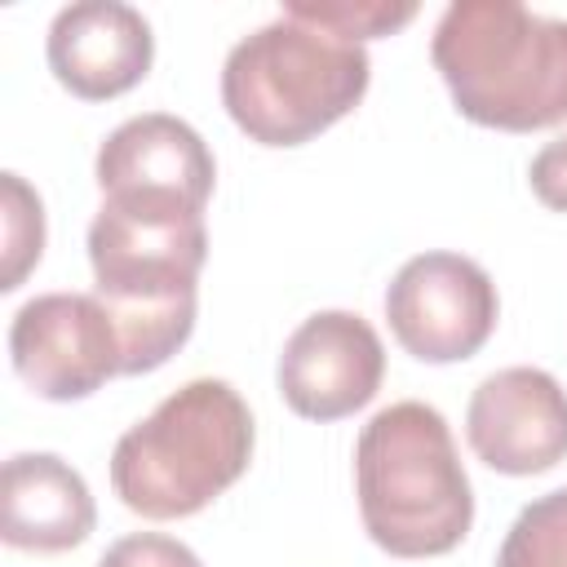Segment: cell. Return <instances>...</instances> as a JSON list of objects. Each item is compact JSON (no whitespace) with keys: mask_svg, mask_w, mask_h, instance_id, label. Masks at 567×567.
<instances>
[{"mask_svg":"<svg viewBox=\"0 0 567 567\" xmlns=\"http://www.w3.org/2000/svg\"><path fill=\"white\" fill-rule=\"evenodd\" d=\"M208 257L204 213L164 199H102L89 226L97 301L120 332V372H155L195 328V279Z\"/></svg>","mask_w":567,"mask_h":567,"instance_id":"1","label":"cell"},{"mask_svg":"<svg viewBox=\"0 0 567 567\" xmlns=\"http://www.w3.org/2000/svg\"><path fill=\"white\" fill-rule=\"evenodd\" d=\"M430 58L474 124L532 133L567 120V18L518 0H456L434 27Z\"/></svg>","mask_w":567,"mask_h":567,"instance_id":"2","label":"cell"},{"mask_svg":"<svg viewBox=\"0 0 567 567\" xmlns=\"http://www.w3.org/2000/svg\"><path fill=\"white\" fill-rule=\"evenodd\" d=\"M354 487L368 536L394 558H434L465 540L474 492L439 408H381L354 443Z\"/></svg>","mask_w":567,"mask_h":567,"instance_id":"3","label":"cell"},{"mask_svg":"<svg viewBox=\"0 0 567 567\" xmlns=\"http://www.w3.org/2000/svg\"><path fill=\"white\" fill-rule=\"evenodd\" d=\"M252 461V412L230 381L173 390L111 452V487L142 518H186L221 496Z\"/></svg>","mask_w":567,"mask_h":567,"instance_id":"4","label":"cell"},{"mask_svg":"<svg viewBox=\"0 0 567 567\" xmlns=\"http://www.w3.org/2000/svg\"><path fill=\"white\" fill-rule=\"evenodd\" d=\"M372 62L323 27L279 13L244 35L221 66V106L261 146H301L368 93Z\"/></svg>","mask_w":567,"mask_h":567,"instance_id":"5","label":"cell"},{"mask_svg":"<svg viewBox=\"0 0 567 567\" xmlns=\"http://www.w3.org/2000/svg\"><path fill=\"white\" fill-rule=\"evenodd\" d=\"M496 284L461 252H421L385 288L394 341L421 363L470 359L496 328Z\"/></svg>","mask_w":567,"mask_h":567,"instance_id":"6","label":"cell"},{"mask_svg":"<svg viewBox=\"0 0 567 567\" xmlns=\"http://www.w3.org/2000/svg\"><path fill=\"white\" fill-rule=\"evenodd\" d=\"M9 359L22 385L53 403L93 394L124 363L120 332L97 292L31 297L9 323Z\"/></svg>","mask_w":567,"mask_h":567,"instance_id":"7","label":"cell"},{"mask_svg":"<svg viewBox=\"0 0 567 567\" xmlns=\"http://www.w3.org/2000/svg\"><path fill=\"white\" fill-rule=\"evenodd\" d=\"M385 377L377 328L354 310L310 315L279 354V394L306 421H341L359 412Z\"/></svg>","mask_w":567,"mask_h":567,"instance_id":"8","label":"cell"},{"mask_svg":"<svg viewBox=\"0 0 567 567\" xmlns=\"http://www.w3.org/2000/svg\"><path fill=\"white\" fill-rule=\"evenodd\" d=\"M465 434L496 474H545L567 456V390L545 368H501L470 394Z\"/></svg>","mask_w":567,"mask_h":567,"instance_id":"9","label":"cell"},{"mask_svg":"<svg viewBox=\"0 0 567 567\" xmlns=\"http://www.w3.org/2000/svg\"><path fill=\"white\" fill-rule=\"evenodd\" d=\"M93 173H97L102 199H111V195L164 199V204L204 213V204L213 195L217 164H213V151L204 146V137L186 120L146 111L106 133V142L97 146Z\"/></svg>","mask_w":567,"mask_h":567,"instance_id":"10","label":"cell"},{"mask_svg":"<svg viewBox=\"0 0 567 567\" xmlns=\"http://www.w3.org/2000/svg\"><path fill=\"white\" fill-rule=\"evenodd\" d=\"M155 58L151 22L120 0H80L49 22V71L84 102L133 89Z\"/></svg>","mask_w":567,"mask_h":567,"instance_id":"11","label":"cell"},{"mask_svg":"<svg viewBox=\"0 0 567 567\" xmlns=\"http://www.w3.org/2000/svg\"><path fill=\"white\" fill-rule=\"evenodd\" d=\"M97 523L89 483L53 452H18L0 474V536L13 549L62 554Z\"/></svg>","mask_w":567,"mask_h":567,"instance_id":"12","label":"cell"},{"mask_svg":"<svg viewBox=\"0 0 567 567\" xmlns=\"http://www.w3.org/2000/svg\"><path fill=\"white\" fill-rule=\"evenodd\" d=\"M496 567H567V487L523 505L505 532Z\"/></svg>","mask_w":567,"mask_h":567,"instance_id":"13","label":"cell"},{"mask_svg":"<svg viewBox=\"0 0 567 567\" xmlns=\"http://www.w3.org/2000/svg\"><path fill=\"white\" fill-rule=\"evenodd\" d=\"M288 18L297 22H310V27H323L350 44H363L372 35H390L399 31L403 22L416 18V4L412 0H363V4H350V0H288L284 4Z\"/></svg>","mask_w":567,"mask_h":567,"instance_id":"14","label":"cell"},{"mask_svg":"<svg viewBox=\"0 0 567 567\" xmlns=\"http://www.w3.org/2000/svg\"><path fill=\"white\" fill-rule=\"evenodd\" d=\"M0 186H4V275H0V288L9 292L22 284V275L44 252V204L18 173H4Z\"/></svg>","mask_w":567,"mask_h":567,"instance_id":"15","label":"cell"},{"mask_svg":"<svg viewBox=\"0 0 567 567\" xmlns=\"http://www.w3.org/2000/svg\"><path fill=\"white\" fill-rule=\"evenodd\" d=\"M97 567H204L195 558L190 545L173 540V536H159V532H133V536H120Z\"/></svg>","mask_w":567,"mask_h":567,"instance_id":"16","label":"cell"},{"mask_svg":"<svg viewBox=\"0 0 567 567\" xmlns=\"http://www.w3.org/2000/svg\"><path fill=\"white\" fill-rule=\"evenodd\" d=\"M527 177H532V190H536V199H540L545 208L567 213V137L545 142V146L536 151Z\"/></svg>","mask_w":567,"mask_h":567,"instance_id":"17","label":"cell"}]
</instances>
